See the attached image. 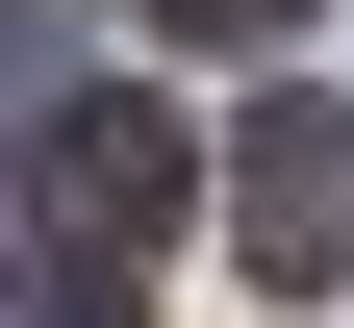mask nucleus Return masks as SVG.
Returning <instances> with one entry per match:
<instances>
[{"mask_svg":"<svg viewBox=\"0 0 354 328\" xmlns=\"http://www.w3.org/2000/svg\"><path fill=\"white\" fill-rule=\"evenodd\" d=\"M152 26H177V51H279L304 0H152Z\"/></svg>","mask_w":354,"mask_h":328,"instance_id":"39448f33","label":"nucleus"},{"mask_svg":"<svg viewBox=\"0 0 354 328\" xmlns=\"http://www.w3.org/2000/svg\"><path fill=\"white\" fill-rule=\"evenodd\" d=\"M26 152H51V202H76V253H102V227H152L177 177H203V152H177V102H127V76H76V102L26 126Z\"/></svg>","mask_w":354,"mask_h":328,"instance_id":"f03ea898","label":"nucleus"},{"mask_svg":"<svg viewBox=\"0 0 354 328\" xmlns=\"http://www.w3.org/2000/svg\"><path fill=\"white\" fill-rule=\"evenodd\" d=\"M0 328H127V278L102 253H0Z\"/></svg>","mask_w":354,"mask_h":328,"instance_id":"20e7f679","label":"nucleus"},{"mask_svg":"<svg viewBox=\"0 0 354 328\" xmlns=\"http://www.w3.org/2000/svg\"><path fill=\"white\" fill-rule=\"evenodd\" d=\"M76 76H102V51H76V26H26V0H0V152H26V126H51Z\"/></svg>","mask_w":354,"mask_h":328,"instance_id":"7ed1b4c3","label":"nucleus"},{"mask_svg":"<svg viewBox=\"0 0 354 328\" xmlns=\"http://www.w3.org/2000/svg\"><path fill=\"white\" fill-rule=\"evenodd\" d=\"M228 253H253V278H354V126H329V102H279V126L228 152Z\"/></svg>","mask_w":354,"mask_h":328,"instance_id":"f257e3e1","label":"nucleus"}]
</instances>
